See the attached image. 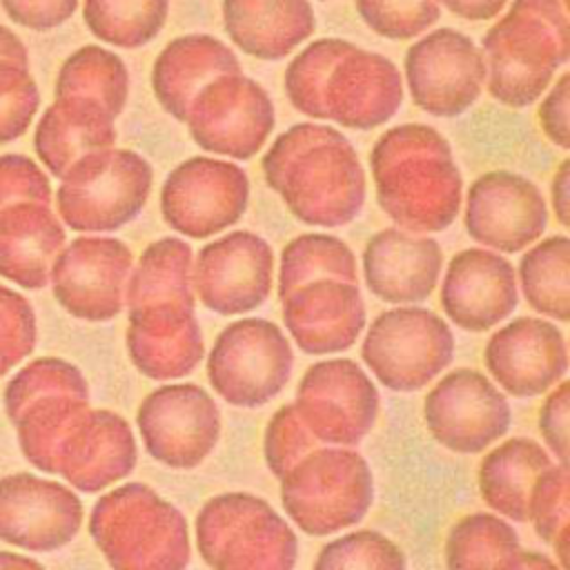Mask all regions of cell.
<instances>
[{"label": "cell", "instance_id": "d6a6232c", "mask_svg": "<svg viewBox=\"0 0 570 570\" xmlns=\"http://www.w3.org/2000/svg\"><path fill=\"white\" fill-rule=\"evenodd\" d=\"M194 252L178 236H165L149 243L138 265L131 267L125 305L127 309L163 303V301H196L191 285Z\"/></svg>", "mask_w": 570, "mask_h": 570}, {"label": "cell", "instance_id": "f35d334b", "mask_svg": "<svg viewBox=\"0 0 570 570\" xmlns=\"http://www.w3.org/2000/svg\"><path fill=\"white\" fill-rule=\"evenodd\" d=\"M40 107L24 42L0 24V145L20 138Z\"/></svg>", "mask_w": 570, "mask_h": 570}, {"label": "cell", "instance_id": "484cf974", "mask_svg": "<svg viewBox=\"0 0 570 570\" xmlns=\"http://www.w3.org/2000/svg\"><path fill=\"white\" fill-rule=\"evenodd\" d=\"M127 312V352L140 374L169 381L198 367L205 356V341L196 318V301H163Z\"/></svg>", "mask_w": 570, "mask_h": 570}, {"label": "cell", "instance_id": "8fae6325", "mask_svg": "<svg viewBox=\"0 0 570 570\" xmlns=\"http://www.w3.org/2000/svg\"><path fill=\"white\" fill-rule=\"evenodd\" d=\"M454 356V334L445 318L419 305L381 312L361 343V358L392 392H416L436 379Z\"/></svg>", "mask_w": 570, "mask_h": 570}, {"label": "cell", "instance_id": "8d00e7d4", "mask_svg": "<svg viewBox=\"0 0 570 570\" xmlns=\"http://www.w3.org/2000/svg\"><path fill=\"white\" fill-rule=\"evenodd\" d=\"M78 94L102 102L116 118L129 98V71L125 60L98 45L76 49L60 67L56 96Z\"/></svg>", "mask_w": 570, "mask_h": 570}, {"label": "cell", "instance_id": "ffe728a7", "mask_svg": "<svg viewBox=\"0 0 570 570\" xmlns=\"http://www.w3.org/2000/svg\"><path fill=\"white\" fill-rule=\"evenodd\" d=\"M272 278L274 252L263 236L249 229L227 232L207 243L191 265L194 294L220 316L261 307L272 292Z\"/></svg>", "mask_w": 570, "mask_h": 570}, {"label": "cell", "instance_id": "b9f144b4", "mask_svg": "<svg viewBox=\"0 0 570 570\" xmlns=\"http://www.w3.org/2000/svg\"><path fill=\"white\" fill-rule=\"evenodd\" d=\"M358 18L387 40H410L423 36L439 18L436 0H354Z\"/></svg>", "mask_w": 570, "mask_h": 570}, {"label": "cell", "instance_id": "836d02e7", "mask_svg": "<svg viewBox=\"0 0 570 570\" xmlns=\"http://www.w3.org/2000/svg\"><path fill=\"white\" fill-rule=\"evenodd\" d=\"M519 285L539 314L561 323L570 318V240L566 234L528 247L519 263Z\"/></svg>", "mask_w": 570, "mask_h": 570}, {"label": "cell", "instance_id": "4316f807", "mask_svg": "<svg viewBox=\"0 0 570 570\" xmlns=\"http://www.w3.org/2000/svg\"><path fill=\"white\" fill-rule=\"evenodd\" d=\"M281 303L289 336L305 354L314 356L350 350L367 321L358 283L338 278L305 283Z\"/></svg>", "mask_w": 570, "mask_h": 570}, {"label": "cell", "instance_id": "7dc6e473", "mask_svg": "<svg viewBox=\"0 0 570 570\" xmlns=\"http://www.w3.org/2000/svg\"><path fill=\"white\" fill-rule=\"evenodd\" d=\"M550 91L546 94L543 102L539 105V125L550 142L561 149L570 147L568 134V105H570V76L561 73Z\"/></svg>", "mask_w": 570, "mask_h": 570}, {"label": "cell", "instance_id": "bcb514c9", "mask_svg": "<svg viewBox=\"0 0 570 570\" xmlns=\"http://www.w3.org/2000/svg\"><path fill=\"white\" fill-rule=\"evenodd\" d=\"M80 0H2L9 20L33 31L56 29L67 22Z\"/></svg>", "mask_w": 570, "mask_h": 570}, {"label": "cell", "instance_id": "5bb4252c", "mask_svg": "<svg viewBox=\"0 0 570 570\" xmlns=\"http://www.w3.org/2000/svg\"><path fill=\"white\" fill-rule=\"evenodd\" d=\"M249 191V178L236 163L191 156L167 174L160 187V214L174 232L207 238L243 218Z\"/></svg>", "mask_w": 570, "mask_h": 570}, {"label": "cell", "instance_id": "9c48e42d", "mask_svg": "<svg viewBox=\"0 0 570 570\" xmlns=\"http://www.w3.org/2000/svg\"><path fill=\"white\" fill-rule=\"evenodd\" d=\"M151 185L154 169L138 151H91L62 174L56 191L58 218L73 232H116L142 212Z\"/></svg>", "mask_w": 570, "mask_h": 570}, {"label": "cell", "instance_id": "d590c367", "mask_svg": "<svg viewBox=\"0 0 570 570\" xmlns=\"http://www.w3.org/2000/svg\"><path fill=\"white\" fill-rule=\"evenodd\" d=\"M517 550L519 537L508 521L474 512L450 528L443 559L448 570H499Z\"/></svg>", "mask_w": 570, "mask_h": 570}, {"label": "cell", "instance_id": "4dcf8cb0", "mask_svg": "<svg viewBox=\"0 0 570 570\" xmlns=\"http://www.w3.org/2000/svg\"><path fill=\"white\" fill-rule=\"evenodd\" d=\"M240 60L223 40L209 33H185L165 45L151 67L156 102L185 122L194 94L223 73H238Z\"/></svg>", "mask_w": 570, "mask_h": 570}, {"label": "cell", "instance_id": "44dd1931", "mask_svg": "<svg viewBox=\"0 0 570 570\" xmlns=\"http://www.w3.org/2000/svg\"><path fill=\"white\" fill-rule=\"evenodd\" d=\"M463 220L468 236L481 247L517 254L543 236L548 207L530 178L494 169L470 185Z\"/></svg>", "mask_w": 570, "mask_h": 570}, {"label": "cell", "instance_id": "f907efd6", "mask_svg": "<svg viewBox=\"0 0 570 570\" xmlns=\"http://www.w3.org/2000/svg\"><path fill=\"white\" fill-rule=\"evenodd\" d=\"M499 570H561L557 561L537 550H517Z\"/></svg>", "mask_w": 570, "mask_h": 570}, {"label": "cell", "instance_id": "ee69618b", "mask_svg": "<svg viewBox=\"0 0 570 570\" xmlns=\"http://www.w3.org/2000/svg\"><path fill=\"white\" fill-rule=\"evenodd\" d=\"M316 448L318 441L298 416L294 403H287L272 414L265 430L263 454L274 476L281 479L292 465H296L307 452Z\"/></svg>", "mask_w": 570, "mask_h": 570}, {"label": "cell", "instance_id": "3957f363", "mask_svg": "<svg viewBox=\"0 0 570 570\" xmlns=\"http://www.w3.org/2000/svg\"><path fill=\"white\" fill-rule=\"evenodd\" d=\"M370 169L376 203L399 229L432 234L456 220L463 176L439 129L423 122L390 127L370 151Z\"/></svg>", "mask_w": 570, "mask_h": 570}, {"label": "cell", "instance_id": "f5cc1de1", "mask_svg": "<svg viewBox=\"0 0 570 570\" xmlns=\"http://www.w3.org/2000/svg\"><path fill=\"white\" fill-rule=\"evenodd\" d=\"M321 2H327V0H321Z\"/></svg>", "mask_w": 570, "mask_h": 570}, {"label": "cell", "instance_id": "f1b7e54d", "mask_svg": "<svg viewBox=\"0 0 570 570\" xmlns=\"http://www.w3.org/2000/svg\"><path fill=\"white\" fill-rule=\"evenodd\" d=\"M116 116L96 98L62 94L45 109L33 147L51 176L62 174L82 156L116 142Z\"/></svg>", "mask_w": 570, "mask_h": 570}, {"label": "cell", "instance_id": "7bdbcfd3", "mask_svg": "<svg viewBox=\"0 0 570 570\" xmlns=\"http://www.w3.org/2000/svg\"><path fill=\"white\" fill-rule=\"evenodd\" d=\"M36 341L38 325L31 303L0 283V379L33 352Z\"/></svg>", "mask_w": 570, "mask_h": 570}, {"label": "cell", "instance_id": "f546056e", "mask_svg": "<svg viewBox=\"0 0 570 570\" xmlns=\"http://www.w3.org/2000/svg\"><path fill=\"white\" fill-rule=\"evenodd\" d=\"M220 11L232 42L258 60H283L316 29L309 0H223Z\"/></svg>", "mask_w": 570, "mask_h": 570}, {"label": "cell", "instance_id": "e575fe53", "mask_svg": "<svg viewBox=\"0 0 570 570\" xmlns=\"http://www.w3.org/2000/svg\"><path fill=\"white\" fill-rule=\"evenodd\" d=\"M318 278L358 283L354 252L345 240L332 234L307 232L292 238L281 254L278 298L283 301L296 287Z\"/></svg>", "mask_w": 570, "mask_h": 570}, {"label": "cell", "instance_id": "7a4b0ae2", "mask_svg": "<svg viewBox=\"0 0 570 570\" xmlns=\"http://www.w3.org/2000/svg\"><path fill=\"white\" fill-rule=\"evenodd\" d=\"M261 169L289 214L305 225L341 227L365 205L367 183L358 154L332 125H292L269 145Z\"/></svg>", "mask_w": 570, "mask_h": 570}, {"label": "cell", "instance_id": "f6af8a7d", "mask_svg": "<svg viewBox=\"0 0 570 570\" xmlns=\"http://www.w3.org/2000/svg\"><path fill=\"white\" fill-rule=\"evenodd\" d=\"M568 412H570V383L563 379L546 396L539 410V432L546 445L557 456V463L568 465Z\"/></svg>", "mask_w": 570, "mask_h": 570}, {"label": "cell", "instance_id": "60d3db41", "mask_svg": "<svg viewBox=\"0 0 570 570\" xmlns=\"http://www.w3.org/2000/svg\"><path fill=\"white\" fill-rule=\"evenodd\" d=\"M312 570H407V559L385 534L356 530L325 543Z\"/></svg>", "mask_w": 570, "mask_h": 570}, {"label": "cell", "instance_id": "9a60e30c", "mask_svg": "<svg viewBox=\"0 0 570 570\" xmlns=\"http://www.w3.org/2000/svg\"><path fill=\"white\" fill-rule=\"evenodd\" d=\"M294 407L316 441L352 448L376 423L379 392L356 361L325 358L305 370Z\"/></svg>", "mask_w": 570, "mask_h": 570}, {"label": "cell", "instance_id": "30bf717a", "mask_svg": "<svg viewBox=\"0 0 570 570\" xmlns=\"http://www.w3.org/2000/svg\"><path fill=\"white\" fill-rule=\"evenodd\" d=\"M87 405V379L58 356L31 361L4 387V410L16 425L20 450L42 472L49 470L60 436Z\"/></svg>", "mask_w": 570, "mask_h": 570}, {"label": "cell", "instance_id": "83f0119b", "mask_svg": "<svg viewBox=\"0 0 570 570\" xmlns=\"http://www.w3.org/2000/svg\"><path fill=\"white\" fill-rule=\"evenodd\" d=\"M443 267L441 245L428 234H412L399 227L376 232L363 249V276L367 289L399 305H414L430 298Z\"/></svg>", "mask_w": 570, "mask_h": 570}, {"label": "cell", "instance_id": "7402d4cb", "mask_svg": "<svg viewBox=\"0 0 570 570\" xmlns=\"http://www.w3.org/2000/svg\"><path fill=\"white\" fill-rule=\"evenodd\" d=\"M80 497L60 481L31 472L0 479V541L27 552H53L82 525Z\"/></svg>", "mask_w": 570, "mask_h": 570}, {"label": "cell", "instance_id": "6da1fadb", "mask_svg": "<svg viewBox=\"0 0 570 570\" xmlns=\"http://www.w3.org/2000/svg\"><path fill=\"white\" fill-rule=\"evenodd\" d=\"M283 85L296 111L358 131L390 122L403 102L396 65L343 38L309 42L289 60Z\"/></svg>", "mask_w": 570, "mask_h": 570}, {"label": "cell", "instance_id": "5b68a950", "mask_svg": "<svg viewBox=\"0 0 570 570\" xmlns=\"http://www.w3.org/2000/svg\"><path fill=\"white\" fill-rule=\"evenodd\" d=\"M89 534L111 570H185L191 557L185 514L136 481L96 501Z\"/></svg>", "mask_w": 570, "mask_h": 570}, {"label": "cell", "instance_id": "681fc988", "mask_svg": "<svg viewBox=\"0 0 570 570\" xmlns=\"http://www.w3.org/2000/svg\"><path fill=\"white\" fill-rule=\"evenodd\" d=\"M568 180H570V160L563 158L552 176V183H550V196H552V212H554V218L568 227V203H570V189H568Z\"/></svg>", "mask_w": 570, "mask_h": 570}, {"label": "cell", "instance_id": "ba28073f", "mask_svg": "<svg viewBox=\"0 0 570 570\" xmlns=\"http://www.w3.org/2000/svg\"><path fill=\"white\" fill-rule=\"evenodd\" d=\"M372 501V470L352 448H316L281 476L285 514L309 537L358 523Z\"/></svg>", "mask_w": 570, "mask_h": 570}, {"label": "cell", "instance_id": "d6986e66", "mask_svg": "<svg viewBox=\"0 0 570 570\" xmlns=\"http://www.w3.org/2000/svg\"><path fill=\"white\" fill-rule=\"evenodd\" d=\"M134 254L114 236H78L56 256L49 281L56 301L71 316L102 323L125 307Z\"/></svg>", "mask_w": 570, "mask_h": 570}, {"label": "cell", "instance_id": "2e32d148", "mask_svg": "<svg viewBox=\"0 0 570 570\" xmlns=\"http://www.w3.org/2000/svg\"><path fill=\"white\" fill-rule=\"evenodd\" d=\"M136 423L147 454L174 470L200 465L220 439L218 405L194 383H171L149 392L138 405Z\"/></svg>", "mask_w": 570, "mask_h": 570}, {"label": "cell", "instance_id": "52a82bcc", "mask_svg": "<svg viewBox=\"0 0 570 570\" xmlns=\"http://www.w3.org/2000/svg\"><path fill=\"white\" fill-rule=\"evenodd\" d=\"M196 546L212 570H294L298 539L261 497L225 492L196 514Z\"/></svg>", "mask_w": 570, "mask_h": 570}, {"label": "cell", "instance_id": "cb8c5ba5", "mask_svg": "<svg viewBox=\"0 0 570 570\" xmlns=\"http://www.w3.org/2000/svg\"><path fill=\"white\" fill-rule=\"evenodd\" d=\"M483 361L503 392L528 399L550 392L566 379L568 345L552 321L519 316L488 338Z\"/></svg>", "mask_w": 570, "mask_h": 570}, {"label": "cell", "instance_id": "4fadbf2b", "mask_svg": "<svg viewBox=\"0 0 570 570\" xmlns=\"http://www.w3.org/2000/svg\"><path fill=\"white\" fill-rule=\"evenodd\" d=\"M194 142L234 160L254 158L276 125L267 89L245 73H223L200 87L185 116Z\"/></svg>", "mask_w": 570, "mask_h": 570}, {"label": "cell", "instance_id": "816d5d0a", "mask_svg": "<svg viewBox=\"0 0 570 570\" xmlns=\"http://www.w3.org/2000/svg\"><path fill=\"white\" fill-rule=\"evenodd\" d=\"M0 570H45V568L27 554L0 552Z\"/></svg>", "mask_w": 570, "mask_h": 570}, {"label": "cell", "instance_id": "d4e9b609", "mask_svg": "<svg viewBox=\"0 0 570 570\" xmlns=\"http://www.w3.org/2000/svg\"><path fill=\"white\" fill-rule=\"evenodd\" d=\"M519 305L514 265L499 252L470 247L456 252L441 283L445 316L465 332H485Z\"/></svg>", "mask_w": 570, "mask_h": 570}, {"label": "cell", "instance_id": "603a6c76", "mask_svg": "<svg viewBox=\"0 0 570 570\" xmlns=\"http://www.w3.org/2000/svg\"><path fill=\"white\" fill-rule=\"evenodd\" d=\"M136 461L138 445L129 423L111 410L87 405L60 436L47 472L91 494L129 476Z\"/></svg>", "mask_w": 570, "mask_h": 570}, {"label": "cell", "instance_id": "7c38bea8", "mask_svg": "<svg viewBox=\"0 0 570 570\" xmlns=\"http://www.w3.org/2000/svg\"><path fill=\"white\" fill-rule=\"evenodd\" d=\"M294 354L283 330L267 318L232 321L207 356L214 392L236 407H258L283 392Z\"/></svg>", "mask_w": 570, "mask_h": 570}, {"label": "cell", "instance_id": "c3c4849f", "mask_svg": "<svg viewBox=\"0 0 570 570\" xmlns=\"http://www.w3.org/2000/svg\"><path fill=\"white\" fill-rule=\"evenodd\" d=\"M448 11L463 20H490L501 13V9L508 4V0H436Z\"/></svg>", "mask_w": 570, "mask_h": 570}, {"label": "cell", "instance_id": "ab89813d", "mask_svg": "<svg viewBox=\"0 0 570 570\" xmlns=\"http://www.w3.org/2000/svg\"><path fill=\"white\" fill-rule=\"evenodd\" d=\"M528 519L541 541L550 543L561 570H568L570 474L566 463H550L532 483Z\"/></svg>", "mask_w": 570, "mask_h": 570}, {"label": "cell", "instance_id": "277c9868", "mask_svg": "<svg viewBox=\"0 0 570 570\" xmlns=\"http://www.w3.org/2000/svg\"><path fill=\"white\" fill-rule=\"evenodd\" d=\"M494 100L523 109L541 98L570 56L566 0H512L481 40Z\"/></svg>", "mask_w": 570, "mask_h": 570}, {"label": "cell", "instance_id": "8992f818", "mask_svg": "<svg viewBox=\"0 0 570 570\" xmlns=\"http://www.w3.org/2000/svg\"><path fill=\"white\" fill-rule=\"evenodd\" d=\"M51 183L36 160L0 156V276L40 289L65 247L62 220L51 209Z\"/></svg>", "mask_w": 570, "mask_h": 570}, {"label": "cell", "instance_id": "1f68e13d", "mask_svg": "<svg viewBox=\"0 0 570 570\" xmlns=\"http://www.w3.org/2000/svg\"><path fill=\"white\" fill-rule=\"evenodd\" d=\"M552 463L550 454L528 436L492 448L479 465L481 499L501 517L528 521V497L534 479Z\"/></svg>", "mask_w": 570, "mask_h": 570}, {"label": "cell", "instance_id": "ac0fdd59", "mask_svg": "<svg viewBox=\"0 0 570 570\" xmlns=\"http://www.w3.org/2000/svg\"><path fill=\"white\" fill-rule=\"evenodd\" d=\"M423 419L432 439L450 452L479 454L510 428L505 394L479 370L448 372L425 396Z\"/></svg>", "mask_w": 570, "mask_h": 570}, {"label": "cell", "instance_id": "74e56055", "mask_svg": "<svg viewBox=\"0 0 570 570\" xmlns=\"http://www.w3.org/2000/svg\"><path fill=\"white\" fill-rule=\"evenodd\" d=\"M169 0H82L87 29L118 49L149 45L165 27Z\"/></svg>", "mask_w": 570, "mask_h": 570}, {"label": "cell", "instance_id": "e0dca14e", "mask_svg": "<svg viewBox=\"0 0 570 570\" xmlns=\"http://www.w3.org/2000/svg\"><path fill=\"white\" fill-rule=\"evenodd\" d=\"M410 98L425 114L454 118L468 111L485 85V60L474 40L452 27L419 38L405 51Z\"/></svg>", "mask_w": 570, "mask_h": 570}]
</instances>
